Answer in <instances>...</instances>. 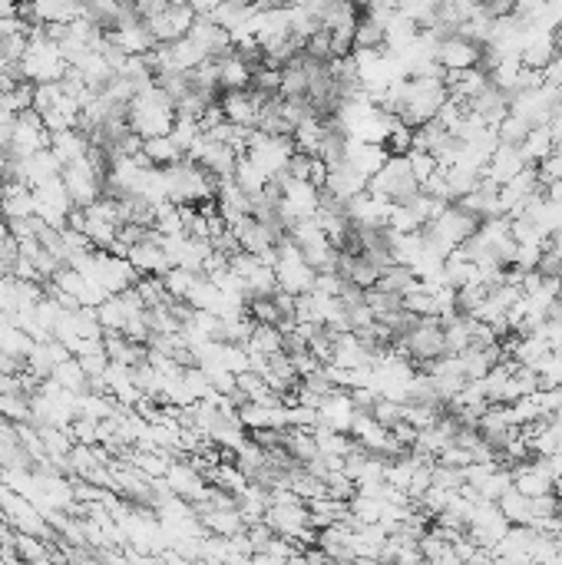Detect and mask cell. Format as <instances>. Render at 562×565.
Here are the masks:
<instances>
[{"instance_id": "5b68a950", "label": "cell", "mask_w": 562, "mask_h": 565, "mask_svg": "<svg viewBox=\"0 0 562 565\" xmlns=\"http://www.w3.org/2000/svg\"><path fill=\"white\" fill-rule=\"evenodd\" d=\"M50 149H53V156L67 166V162H77V159L86 156V152H90V136H86L80 126L53 129V133H50Z\"/></svg>"}, {"instance_id": "7a4b0ae2", "label": "cell", "mask_w": 562, "mask_h": 565, "mask_svg": "<svg viewBox=\"0 0 562 565\" xmlns=\"http://www.w3.org/2000/svg\"><path fill=\"white\" fill-rule=\"evenodd\" d=\"M67 70H70V63H67V57H63L60 43L43 34V27L30 30L27 50H24V57H20V76H24L27 83L37 86V83L63 80Z\"/></svg>"}, {"instance_id": "277c9868", "label": "cell", "mask_w": 562, "mask_h": 565, "mask_svg": "<svg viewBox=\"0 0 562 565\" xmlns=\"http://www.w3.org/2000/svg\"><path fill=\"white\" fill-rule=\"evenodd\" d=\"M126 258L133 262V268L139 271V275H166V271L172 268L166 248H162L159 235H156V228L143 238V242L129 245V255Z\"/></svg>"}, {"instance_id": "ba28073f", "label": "cell", "mask_w": 562, "mask_h": 565, "mask_svg": "<svg viewBox=\"0 0 562 565\" xmlns=\"http://www.w3.org/2000/svg\"><path fill=\"white\" fill-rule=\"evenodd\" d=\"M143 156L149 166H172V162H179L186 152L172 143V136H153V139H143Z\"/></svg>"}, {"instance_id": "9c48e42d", "label": "cell", "mask_w": 562, "mask_h": 565, "mask_svg": "<svg viewBox=\"0 0 562 565\" xmlns=\"http://www.w3.org/2000/svg\"><path fill=\"white\" fill-rule=\"evenodd\" d=\"M179 4H189L192 10H196V14H212L219 0H179Z\"/></svg>"}, {"instance_id": "52a82bcc", "label": "cell", "mask_w": 562, "mask_h": 565, "mask_svg": "<svg viewBox=\"0 0 562 565\" xmlns=\"http://www.w3.org/2000/svg\"><path fill=\"white\" fill-rule=\"evenodd\" d=\"M0 420L7 423H30L34 420V407H30V394L27 390H10V394H0Z\"/></svg>"}, {"instance_id": "3957f363", "label": "cell", "mask_w": 562, "mask_h": 565, "mask_svg": "<svg viewBox=\"0 0 562 565\" xmlns=\"http://www.w3.org/2000/svg\"><path fill=\"white\" fill-rule=\"evenodd\" d=\"M196 10H192L189 4H179V0H169L166 7H159L156 14L146 17L149 30H153L156 43H176L182 40L192 30V24H196Z\"/></svg>"}, {"instance_id": "8992f818", "label": "cell", "mask_w": 562, "mask_h": 565, "mask_svg": "<svg viewBox=\"0 0 562 565\" xmlns=\"http://www.w3.org/2000/svg\"><path fill=\"white\" fill-rule=\"evenodd\" d=\"M496 506H500V513L506 516V523L510 526H533V509H529V496H523L516 486H510L500 499H496Z\"/></svg>"}, {"instance_id": "6da1fadb", "label": "cell", "mask_w": 562, "mask_h": 565, "mask_svg": "<svg viewBox=\"0 0 562 565\" xmlns=\"http://www.w3.org/2000/svg\"><path fill=\"white\" fill-rule=\"evenodd\" d=\"M126 119H129V129L143 139L169 136L172 123H176V103L169 100L159 83H149L143 90H136V96L129 100Z\"/></svg>"}]
</instances>
